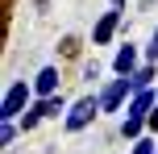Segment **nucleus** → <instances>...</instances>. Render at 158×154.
<instances>
[{"label": "nucleus", "mask_w": 158, "mask_h": 154, "mask_svg": "<svg viewBox=\"0 0 158 154\" xmlns=\"http://www.w3.org/2000/svg\"><path fill=\"white\" fill-rule=\"evenodd\" d=\"M29 83H33V96L46 100V96H58V83H63V75H58V67H54V63H46Z\"/></svg>", "instance_id": "nucleus-7"}, {"label": "nucleus", "mask_w": 158, "mask_h": 154, "mask_svg": "<svg viewBox=\"0 0 158 154\" xmlns=\"http://www.w3.org/2000/svg\"><path fill=\"white\" fill-rule=\"evenodd\" d=\"M33 100H38L33 96V83L29 79H13L8 92H4V100H0V121H21Z\"/></svg>", "instance_id": "nucleus-1"}, {"label": "nucleus", "mask_w": 158, "mask_h": 154, "mask_svg": "<svg viewBox=\"0 0 158 154\" xmlns=\"http://www.w3.org/2000/svg\"><path fill=\"white\" fill-rule=\"evenodd\" d=\"M33 4H38V13H46V8H50V0H33Z\"/></svg>", "instance_id": "nucleus-17"}, {"label": "nucleus", "mask_w": 158, "mask_h": 154, "mask_svg": "<svg viewBox=\"0 0 158 154\" xmlns=\"http://www.w3.org/2000/svg\"><path fill=\"white\" fill-rule=\"evenodd\" d=\"M42 117H46V113H42V104L33 100V104H29V113H25L21 121H17V125H21V133H33V129H38V121H42Z\"/></svg>", "instance_id": "nucleus-11"}, {"label": "nucleus", "mask_w": 158, "mask_h": 154, "mask_svg": "<svg viewBox=\"0 0 158 154\" xmlns=\"http://www.w3.org/2000/svg\"><path fill=\"white\" fill-rule=\"evenodd\" d=\"M158 108V88H146V92H133L125 104V117L129 121H150V113Z\"/></svg>", "instance_id": "nucleus-5"}, {"label": "nucleus", "mask_w": 158, "mask_h": 154, "mask_svg": "<svg viewBox=\"0 0 158 154\" xmlns=\"http://www.w3.org/2000/svg\"><path fill=\"white\" fill-rule=\"evenodd\" d=\"M121 21H125L121 8H104V13L96 17V25H92V46H108V42L121 33Z\"/></svg>", "instance_id": "nucleus-4"}, {"label": "nucleus", "mask_w": 158, "mask_h": 154, "mask_svg": "<svg viewBox=\"0 0 158 154\" xmlns=\"http://www.w3.org/2000/svg\"><path fill=\"white\" fill-rule=\"evenodd\" d=\"M96 96H100V108H104V113H125L129 96H133V83H129V79H108Z\"/></svg>", "instance_id": "nucleus-3"}, {"label": "nucleus", "mask_w": 158, "mask_h": 154, "mask_svg": "<svg viewBox=\"0 0 158 154\" xmlns=\"http://www.w3.org/2000/svg\"><path fill=\"white\" fill-rule=\"evenodd\" d=\"M142 54H146V63H158V29L150 33V42H146V50H142Z\"/></svg>", "instance_id": "nucleus-14"}, {"label": "nucleus", "mask_w": 158, "mask_h": 154, "mask_svg": "<svg viewBox=\"0 0 158 154\" xmlns=\"http://www.w3.org/2000/svg\"><path fill=\"white\" fill-rule=\"evenodd\" d=\"M100 113H104V108H100V96H92V92H87V96H79L75 104H71V113L63 117V129H67V133H83Z\"/></svg>", "instance_id": "nucleus-2"}, {"label": "nucleus", "mask_w": 158, "mask_h": 154, "mask_svg": "<svg viewBox=\"0 0 158 154\" xmlns=\"http://www.w3.org/2000/svg\"><path fill=\"white\" fill-rule=\"evenodd\" d=\"M142 63H146V54L133 46V42H125V46H121L117 54H112V71H117V79H129V75H133Z\"/></svg>", "instance_id": "nucleus-6"}, {"label": "nucleus", "mask_w": 158, "mask_h": 154, "mask_svg": "<svg viewBox=\"0 0 158 154\" xmlns=\"http://www.w3.org/2000/svg\"><path fill=\"white\" fill-rule=\"evenodd\" d=\"M38 104H42V113H46V117H67V113H71V104H67V96H63V92H58V96L38 100Z\"/></svg>", "instance_id": "nucleus-9"}, {"label": "nucleus", "mask_w": 158, "mask_h": 154, "mask_svg": "<svg viewBox=\"0 0 158 154\" xmlns=\"http://www.w3.org/2000/svg\"><path fill=\"white\" fill-rule=\"evenodd\" d=\"M108 8H125V0H112V4H108Z\"/></svg>", "instance_id": "nucleus-18"}, {"label": "nucleus", "mask_w": 158, "mask_h": 154, "mask_svg": "<svg viewBox=\"0 0 158 154\" xmlns=\"http://www.w3.org/2000/svg\"><path fill=\"white\" fill-rule=\"evenodd\" d=\"M17 138H21V125H17V121H0V146L8 150Z\"/></svg>", "instance_id": "nucleus-12"}, {"label": "nucleus", "mask_w": 158, "mask_h": 154, "mask_svg": "<svg viewBox=\"0 0 158 154\" xmlns=\"http://www.w3.org/2000/svg\"><path fill=\"white\" fill-rule=\"evenodd\" d=\"M121 138H125V142L146 138V121H129V117H121Z\"/></svg>", "instance_id": "nucleus-10"}, {"label": "nucleus", "mask_w": 158, "mask_h": 154, "mask_svg": "<svg viewBox=\"0 0 158 154\" xmlns=\"http://www.w3.org/2000/svg\"><path fill=\"white\" fill-rule=\"evenodd\" d=\"M146 133H154V138H158V108L150 113V121H146Z\"/></svg>", "instance_id": "nucleus-16"}, {"label": "nucleus", "mask_w": 158, "mask_h": 154, "mask_svg": "<svg viewBox=\"0 0 158 154\" xmlns=\"http://www.w3.org/2000/svg\"><path fill=\"white\" fill-rule=\"evenodd\" d=\"M129 154H158V142H154V133H146V138L129 142Z\"/></svg>", "instance_id": "nucleus-13"}, {"label": "nucleus", "mask_w": 158, "mask_h": 154, "mask_svg": "<svg viewBox=\"0 0 158 154\" xmlns=\"http://www.w3.org/2000/svg\"><path fill=\"white\" fill-rule=\"evenodd\" d=\"M83 79L96 83V79H100V67H96V63H83Z\"/></svg>", "instance_id": "nucleus-15"}, {"label": "nucleus", "mask_w": 158, "mask_h": 154, "mask_svg": "<svg viewBox=\"0 0 158 154\" xmlns=\"http://www.w3.org/2000/svg\"><path fill=\"white\" fill-rule=\"evenodd\" d=\"M154 79H158V63H142L133 75H129V83H133V92H146V88H154Z\"/></svg>", "instance_id": "nucleus-8"}]
</instances>
